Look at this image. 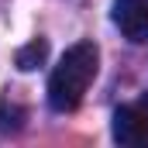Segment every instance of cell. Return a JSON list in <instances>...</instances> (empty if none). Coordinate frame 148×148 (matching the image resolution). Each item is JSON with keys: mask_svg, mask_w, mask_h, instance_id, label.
Masks as SVG:
<instances>
[{"mask_svg": "<svg viewBox=\"0 0 148 148\" xmlns=\"http://www.w3.org/2000/svg\"><path fill=\"white\" fill-rule=\"evenodd\" d=\"M97 66H100V48L93 41H76L73 48H66V55L48 76V107L55 114L76 110L90 83L97 79Z\"/></svg>", "mask_w": 148, "mask_h": 148, "instance_id": "cell-1", "label": "cell"}, {"mask_svg": "<svg viewBox=\"0 0 148 148\" xmlns=\"http://www.w3.org/2000/svg\"><path fill=\"white\" fill-rule=\"evenodd\" d=\"M114 24L127 41H148V0H114Z\"/></svg>", "mask_w": 148, "mask_h": 148, "instance_id": "cell-2", "label": "cell"}, {"mask_svg": "<svg viewBox=\"0 0 148 148\" xmlns=\"http://www.w3.org/2000/svg\"><path fill=\"white\" fill-rule=\"evenodd\" d=\"M114 141L124 145V148L148 145V121H145V114L138 110V103L114 110Z\"/></svg>", "mask_w": 148, "mask_h": 148, "instance_id": "cell-3", "label": "cell"}, {"mask_svg": "<svg viewBox=\"0 0 148 148\" xmlns=\"http://www.w3.org/2000/svg\"><path fill=\"white\" fill-rule=\"evenodd\" d=\"M45 55H48V41H45V38H35V41H28L24 48H17L14 66H17L21 73H35L38 66L45 62Z\"/></svg>", "mask_w": 148, "mask_h": 148, "instance_id": "cell-4", "label": "cell"}, {"mask_svg": "<svg viewBox=\"0 0 148 148\" xmlns=\"http://www.w3.org/2000/svg\"><path fill=\"white\" fill-rule=\"evenodd\" d=\"M138 110L145 114V121H148V93H141V100H138Z\"/></svg>", "mask_w": 148, "mask_h": 148, "instance_id": "cell-5", "label": "cell"}]
</instances>
